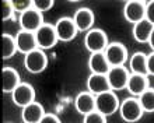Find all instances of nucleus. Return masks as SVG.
I'll use <instances>...</instances> for the list:
<instances>
[{"label": "nucleus", "instance_id": "obj_7", "mask_svg": "<svg viewBox=\"0 0 154 123\" xmlns=\"http://www.w3.org/2000/svg\"><path fill=\"white\" fill-rule=\"evenodd\" d=\"M44 17L42 13H39L35 8H29L23 14H20V27L24 31H29V32H37L38 29L44 25Z\"/></svg>", "mask_w": 154, "mask_h": 123}, {"label": "nucleus", "instance_id": "obj_12", "mask_svg": "<svg viewBox=\"0 0 154 123\" xmlns=\"http://www.w3.org/2000/svg\"><path fill=\"white\" fill-rule=\"evenodd\" d=\"M16 42H17V49H18L20 53L28 55L29 52L38 49L35 32H29V31L20 29L16 35Z\"/></svg>", "mask_w": 154, "mask_h": 123}, {"label": "nucleus", "instance_id": "obj_27", "mask_svg": "<svg viewBox=\"0 0 154 123\" xmlns=\"http://www.w3.org/2000/svg\"><path fill=\"white\" fill-rule=\"evenodd\" d=\"M11 3H13L14 10H16L17 13H20V14H23V13L29 10V8H32V2H31V0H24V2L16 0V2H11Z\"/></svg>", "mask_w": 154, "mask_h": 123}, {"label": "nucleus", "instance_id": "obj_25", "mask_svg": "<svg viewBox=\"0 0 154 123\" xmlns=\"http://www.w3.org/2000/svg\"><path fill=\"white\" fill-rule=\"evenodd\" d=\"M83 123H106V116H104L98 111H94L84 116Z\"/></svg>", "mask_w": 154, "mask_h": 123}, {"label": "nucleus", "instance_id": "obj_19", "mask_svg": "<svg viewBox=\"0 0 154 123\" xmlns=\"http://www.w3.org/2000/svg\"><path fill=\"white\" fill-rule=\"evenodd\" d=\"M88 67L91 70V73L94 74H108V71L111 70V64L106 60L104 52L91 53L88 59Z\"/></svg>", "mask_w": 154, "mask_h": 123}, {"label": "nucleus", "instance_id": "obj_22", "mask_svg": "<svg viewBox=\"0 0 154 123\" xmlns=\"http://www.w3.org/2000/svg\"><path fill=\"white\" fill-rule=\"evenodd\" d=\"M2 41H3V59H11L16 52H18L17 49V42L16 37H11L10 34H3L2 35Z\"/></svg>", "mask_w": 154, "mask_h": 123}, {"label": "nucleus", "instance_id": "obj_5", "mask_svg": "<svg viewBox=\"0 0 154 123\" xmlns=\"http://www.w3.org/2000/svg\"><path fill=\"white\" fill-rule=\"evenodd\" d=\"M104 55H105L111 67L123 66L125 62L128 60V49L121 42H111L109 45L106 46V49L104 50Z\"/></svg>", "mask_w": 154, "mask_h": 123}, {"label": "nucleus", "instance_id": "obj_16", "mask_svg": "<svg viewBox=\"0 0 154 123\" xmlns=\"http://www.w3.org/2000/svg\"><path fill=\"white\" fill-rule=\"evenodd\" d=\"M45 115H46V112H45L44 106L37 101L24 106L21 111V119L24 123H39Z\"/></svg>", "mask_w": 154, "mask_h": 123}, {"label": "nucleus", "instance_id": "obj_15", "mask_svg": "<svg viewBox=\"0 0 154 123\" xmlns=\"http://www.w3.org/2000/svg\"><path fill=\"white\" fill-rule=\"evenodd\" d=\"M150 81H149V76L144 74H134L130 73L129 81H128V87L126 90L129 91L133 97H140V95L150 88Z\"/></svg>", "mask_w": 154, "mask_h": 123}, {"label": "nucleus", "instance_id": "obj_14", "mask_svg": "<svg viewBox=\"0 0 154 123\" xmlns=\"http://www.w3.org/2000/svg\"><path fill=\"white\" fill-rule=\"evenodd\" d=\"M87 88L91 94H94L95 97L100 94H104L106 91H112L108 81L106 74H94L91 73L90 77L87 78Z\"/></svg>", "mask_w": 154, "mask_h": 123}, {"label": "nucleus", "instance_id": "obj_21", "mask_svg": "<svg viewBox=\"0 0 154 123\" xmlns=\"http://www.w3.org/2000/svg\"><path fill=\"white\" fill-rule=\"evenodd\" d=\"M129 67H130V73L149 76L147 74V55L143 53V52L133 53L129 60Z\"/></svg>", "mask_w": 154, "mask_h": 123}, {"label": "nucleus", "instance_id": "obj_31", "mask_svg": "<svg viewBox=\"0 0 154 123\" xmlns=\"http://www.w3.org/2000/svg\"><path fill=\"white\" fill-rule=\"evenodd\" d=\"M149 46L151 48V50L154 52V28H153V32L150 35V39H149Z\"/></svg>", "mask_w": 154, "mask_h": 123}, {"label": "nucleus", "instance_id": "obj_18", "mask_svg": "<svg viewBox=\"0 0 154 123\" xmlns=\"http://www.w3.org/2000/svg\"><path fill=\"white\" fill-rule=\"evenodd\" d=\"M2 77H3V92L13 94V91L21 84L20 74L13 67H4L2 70Z\"/></svg>", "mask_w": 154, "mask_h": 123}, {"label": "nucleus", "instance_id": "obj_11", "mask_svg": "<svg viewBox=\"0 0 154 123\" xmlns=\"http://www.w3.org/2000/svg\"><path fill=\"white\" fill-rule=\"evenodd\" d=\"M123 16L128 22H132L133 25L146 20V3L139 0L128 2L123 7Z\"/></svg>", "mask_w": 154, "mask_h": 123}, {"label": "nucleus", "instance_id": "obj_10", "mask_svg": "<svg viewBox=\"0 0 154 123\" xmlns=\"http://www.w3.org/2000/svg\"><path fill=\"white\" fill-rule=\"evenodd\" d=\"M11 99L17 106L24 108L29 104L35 102V90L28 82H21L20 86L13 91Z\"/></svg>", "mask_w": 154, "mask_h": 123}, {"label": "nucleus", "instance_id": "obj_6", "mask_svg": "<svg viewBox=\"0 0 154 123\" xmlns=\"http://www.w3.org/2000/svg\"><path fill=\"white\" fill-rule=\"evenodd\" d=\"M55 31H56L57 39L62 42H69L74 39L77 35L79 29H77L74 20L70 17H62L55 22Z\"/></svg>", "mask_w": 154, "mask_h": 123}, {"label": "nucleus", "instance_id": "obj_8", "mask_svg": "<svg viewBox=\"0 0 154 123\" xmlns=\"http://www.w3.org/2000/svg\"><path fill=\"white\" fill-rule=\"evenodd\" d=\"M35 38H37V44L39 49H51L57 44V35L55 31V25L52 24H44L35 32Z\"/></svg>", "mask_w": 154, "mask_h": 123}, {"label": "nucleus", "instance_id": "obj_13", "mask_svg": "<svg viewBox=\"0 0 154 123\" xmlns=\"http://www.w3.org/2000/svg\"><path fill=\"white\" fill-rule=\"evenodd\" d=\"M74 106H76L77 112L81 113L83 116L97 111V106H95V95L91 94L90 91H83V92H80L76 97Z\"/></svg>", "mask_w": 154, "mask_h": 123}, {"label": "nucleus", "instance_id": "obj_4", "mask_svg": "<svg viewBox=\"0 0 154 123\" xmlns=\"http://www.w3.org/2000/svg\"><path fill=\"white\" fill-rule=\"evenodd\" d=\"M24 66L29 73L39 74V73H42V71L46 69V66H48V56L45 55L44 50L38 48V49L29 52L28 55H25Z\"/></svg>", "mask_w": 154, "mask_h": 123}, {"label": "nucleus", "instance_id": "obj_24", "mask_svg": "<svg viewBox=\"0 0 154 123\" xmlns=\"http://www.w3.org/2000/svg\"><path fill=\"white\" fill-rule=\"evenodd\" d=\"M2 11H3V14H2V20L7 21V20H11V18H13V16H14L16 10H14V7H13L11 2L4 0L3 3H2Z\"/></svg>", "mask_w": 154, "mask_h": 123}, {"label": "nucleus", "instance_id": "obj_28", "mask_svg": "<svg viewBox=\"0 0 154 123\" xmlns=\"http://www.w3.org/2000/svg\"><path fill=\"white\" fill-rule=\"evenodd\" d=\"M146 20L154 25V0L146 3Z\"/></svg>", "mask_w": 154, "mask_h": 123}, {"label": "nucleus", "instance_id": "obj_23", "mask_svg": "<svg viewBox=\"0 0 154 123\" xmlns=\"http://www.w3.org/2000/svg\"><path fill=\"white\" fill-rule=\"evenodd\" d=\"M140 105L144 112H154V88H149L139 97Z\"/></svg>", "mask_w": 154, "mask_h": 123}, {"label": "nucleus", "instance_id": "obj_9", "mask_svg": "<svg viewBox=\"0 0 154 123\" xmlns=\"http://www.w3.org/2000/svg\"><path fill=\"white\" fill-rule=\"evenodd\" d=\"M108 81H109L111 90L119 91L125 90L128 87V81L130 77V71L123 66H118V67H111V70L106 74Z\"/></svg>", "mask_w": 154, "mask_h": 123}, {"label": "nucleus", "instance_id": "obj_1", "mask_svg": "<svg viewBox=\"0 0 154 123\" xmlns=\"http://www.w3.org/2000/svg\"><path fill=\"white\" fill-rule=\"evenodd\" d=\"M84 45L85 49L90 53H100L106 49V46L109 45L106 34L100 28H93L85 34L84 38Z\"/></svg>", "mask_w": 154, "mask_h": 123}, {"label": "nucleus", "instance_id": "obj_20", "mask_svg": "<svg viewBox=\"0 0 154 123\" xmlns=\"http://www.w3.org/2000/svg\"><path fill=\"white\" fill-rule=\"evenodd\" d=\"M154 25L147 20H143L140 22L133 25V38L140 44H149L150 35L153 32Z\"/></svg>", "mask_w": 154, "mask_h": 123}, {"label": "nucleus", "instance_id": "obj_3", "mask_svg": "<svg viewBox=\"0 0 154 123\" xmlns=\"http://www.w3.org/2000/svg\"><path fill=\"white\" fill-rule=\"evenodd\" d=\"M95 106H97V111L104 116H111L119 111L121 102L114 91H106L104 94L95 97Z\"/></svg>", "mask_w": 154, "mask_h": 123}, {"label": "nucleus", "instance_id": "obj_26", "mask_svg": "<svg viewBox=\"0 0 154 123\" xmlns=\"http://www.w3.org/2000/svg\"><path fill=\"white\" fill-rule=\"evenodd\" d=\"M53 4H55L53 0H35V2H32V7L39 13H44L51 10L53 7Z\"/></svg>", "mask_w": 154, "mask_h": 123}, {"label": "nucleus", "instance_id": "obj_2", "mask_svg": "<svg viewBox=\"0 0 154 123\" xmlns=\"http://www.w3.org/2000/svg\"><path fill=\"white\" fill-rule=\"evenodd\" d=\"M119 113H121V118L125 122L134 123L142 119L144 111L140 105L139 98L132 97V98H126L125 101H122L121 106H119Z\"/></svg>", "mask_w": 154, "mask_h": 123}, {"label": "nucleus", "instance_id": "obj_29", "mask_svg": "<svg viewBox=\"0 0 154 123\" xmlns=\"http://www.w3.org/2000/svg\"><path fill=\"white\" fill-rule=\"evenodd\" d=\"M147 74L154 76V52L147 55Z\"/></svg>", "mask_w": 154, "mask_h": 123}, {"label": "nucleus", "instance_id": "obj_17", "mask_svg": "<svg viewBox=\"0 0 154 123\" xmlns=\"http://www.w3.org/2000/svg\"><path fill=\"white\" fill-rule=\"evenodd\" d=\"M73 20L79 31L88 32L90 29H93L94 25V13L87 7H81L74 13Z\"/></svg>", "mask_w": 154, "mask_h": 123}, {"label": "nucleus", "instance_id": "obj_30", "mask_svg": "<svg viewBox=\"0 0 154 123\" xmlns=\"http://www.w3.org/2000/svg\"><path fill=\"white\" fill-rule=\"evenodd\" d=\"M39 123H62V122L59 120V118H57L56 115H53V113H46Z\"/></svg>", "mask_w": 154, "mask_h": 123}]
</instances>
